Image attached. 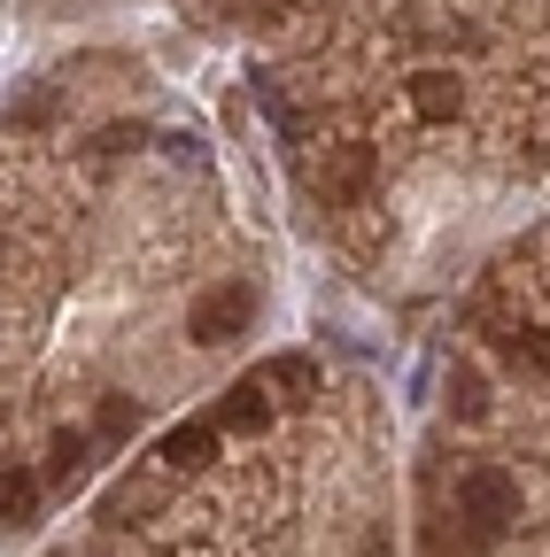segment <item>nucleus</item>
I'll return each instance as SVG.
<instances>
[{
	"label": "nucleus",
	"mask_w": 550,
	"mask_h": 557,
	"mask_svg": "<svg viewBox=\"0 0 550 557\" xmlns=\"http://www.w3.org/2000/svg\"><path fill=\"white\" fill-rule=\"evenodd\" d=\"M457 519H465V542L512 534V519H520V480L497 472V465H473V472L457 480Z\"/></svg>",
	"instance_id": "nucleus-1"
},
{
	"label": "nucleus",
	"mask_w": 550,
	"mask_h": 557,
	"mask_svg": "<svg viewBox=\"0 0 550 557\" xmlns=\"http://www.w3.org/2000/svg\"><path fill=\"white\" fill-rule=\"evenodd\" d=\"M248 325H256V287H248V278L201 287V295H194V310H186V333H194L201 348H225V341H241Z\"/></svg>",
	"instance_id": "nucleus-2"
},
{
	"label": "nucleus",
	"mask_w": 550,
	"mask_h": 557,
	"mask_svg": "<svg viewBox=\"0 0 550 557\" xmlns=\"http://www.w3.org/2000/svg\"><path fill=\"white\" fill-rule=\"evenodd\" d=\"M264 426H271V395H264V372H256L218 403V434H264Z\"/></svg>",
	"instance_id": "nucleus-3"
},
{
	"label": "nucleus",
	"mask_w": 550,
	"mask_h": 557,
	"mask_svg": "<svg viewBox=\"0 0 550 557\" xmlns=\"http://www.w3.org/2000/svg\"><path fill=\"white\" fill-rule=\"evenodd\" d=\"M171 472H194V465H210L218 457V426H201V418H186V426H171L163 434V449H156Z\"/></svg>",
	"instance_id": "nucleus-4"
},
{
	"label": "nucleus",
	"mask_w": 550,
	"mask_h": 557,
	"mask_svg": "<svg viewBox=\"0 0 550 557\" xmlns=\"http://www.w3.org/2000/svg\"><path fill=\"white\" fill-rule=\"evenodd\" d=\"M457 78H450V70H419V78H411V109H419L427 124H450L457 116Z\"/></svg>",
	"instance_id": "nucleus-5"
},
{
	"label": "nucleus",
	"mask_w": 550,
	"mask_h": 557,
	"mask_svg": "<svg viewBox=\"0 0 550 557\" xmlns=\"http://www.w3.org/2000/svg\"><path fill=\"white\" fill-rule=\"evenodd\" d=\"M264 387H280L288 403H303V395L318 387V364H310V357H271V364H264Z\"/></svg>",
	"instance_id": "nucleus-6"
},
{
	"label": "nucleus",
	"mask_w": 550,
	"mask_h": 557,
	"mask_svg": "<svg viewBox=\"0 0 550 557\" xmlns=\"http://www.w3.org/2000/svg\"><path fill=\"white\" fill-rule=\"evenodd\" d=\"M450 410L465 418V426H473V418H489V380H480L473 364H457V372H450Z\"/></svg>",
	"instance_id": "nucleus-7"
},
{
	"label": "nucleus",
	"mask_w": 550,
	"mask_h": 557,
	"mask_svg": "<svg viewBox=\"0 0 550 557\" xmlns=\"http://www.w3.org/2000/svg\"><path fill=\"white\" fill-rule=\"evenodd\" d=\"M32 504H39V480L24 465H9V480H0V511H9V527H32Z\"/></svg>",
	"instance_id": "nucleus-8"
},
{
	"label": "nucleus",
	"mask_w": 550,
	"mask_h": 557,
	"mask_svg": "<svg viewBox=\"0 0 550 557\" xmlns=\"http://www.w3.org/2000/svg\"><path fill=\"white\" fill-rule=\"evenodd\" d=\"M504 357H520L527 372H550V333H504Z\"/></svg>",
	"instance_id": "nucleus-9"
},
{
	"label": "nucleus",
	"mask_w": 550,
	"mask_h": 557,
	"mask_svg": "<svg viewBox=\"0 0 550 557\" xmlns=\"http://www.w3.org/2000/svg\"><path fill=\"white\" fill-rule=\"evenodd\" d=\"M78 457H86V434H54V457H47V472H54V480H71V472H78Z\"/></svg>",
	"instance_id": "nucleus-10"
},
{
	"label": "nucleus",
	"mask_w": 550,
	"mask_h": 557,
	"mask_svg": "<svg viewBox=\"0 0 550 557\" xmlns=\"http://www.w3.org/2000/svg\"><path fill=\"white\" fill-rule=\"evenodd\" d=\"M132 418H140V410H132V395H109V403H101V434L124 442V434H132Z\"/></svg>",
	"instance_id": "nucleus-11"
}]
</instances>
